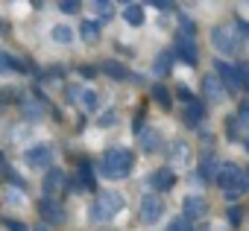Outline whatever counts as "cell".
I'll return each instance as SVG.
<instances>
[{
	"mask_svg": "<svg viewBox=\"0 0 249 231\" xmlns=\"http://www.w3.org/2000/svg\"><path fill=\"white\" fill-rule=\"evenodd\" d=\"M6 228H9V231H27L21 219H9V222H6Z\"/></svg>",
	"mask_w": 249,
	"mask_h": 231,
	"instance_id": "37",
	"label": "cell"
},
{
	"mask_svg": "<svg viewBox=\"0 0 249 231\" xmlns=\"http://www.w3.org/2000/svg\"><path fill=\"white\" fill-rule=\"evenodd\" d=\"M76 99L82 102V108H85V111H97V102H100V99H97V94H94L91 88H82V91L76 94Z\"/></svg>",
	"mask_w": 249,
	"mask_h": 231,
	"instance_id": "22",
	"label": "cell"
},
{
	"mask_svg": "<svg viewBox=\"0 0 249 231\" xmlns=\"http://www.w3.org/2000/svg\"><path fill=\"white\" fill-rule=\"evenodd\" d=\"M123 21H126L129 27H141V24L147 21V15H144V6H141V3H129L126 9H123Z\"/></svg>",
	"mask_w": 249,
	"mask_h": 231,
	"instance_id": "18",
	"label": "cell"
},
{
	"mask_svg": "<svg viewBox=\"0 0 249 231\" xmlns=\"http://www.w3.org/2000/svg\"><path fill=\"white\" fill-rule=\"evenodd\" d=\"M205 211H208V205H205V199H202V196H185V205H182V216H185L188 222H194V219L205 216Z\"/></svg>",
	"mask_w": 249,
	"mask_h": 231,
	"instance_id": "11",
	"label": "cell"
},
{
	"mask_svg": "<svg viewBox=\"0 0 249 231\" xmlns=\"http://www.w3.org/2000/svg\"><path fill=\"white\" fill-rule=\"evenodd\" d=\"M38 211H41V216H44L50 225H62V222H65V211H62V205L53 202V199H41V202H38Z\"/></svg>",
	"mask_w": 249,
	"mask_h": 231,
	"instance_id": "13",
	"label": "cell"
},
{
	"mask_svg": "<svg viewBox=\"0 0 249 231\" xmlns=\"http://www.w3.org/2000/svg\"><path fill=\"white\" fill-rule=\"evenodd\" d=\"M62 187H65V173H62V170H50V173L44 176V193L53 196V193H59Z\"/></svg>",
	"mask_w": 249,
	"mask_h": 231,
	"instance_id": "17",
	"label": "cell"
},
{
	"mask_svg": "<svg viewBox=\"0 0 249 231\" xmlns=\"http://www.w3.org/2000/svg\"><path fill=\"white\" fill-rule=\"evenodd\" d=\"M9 70H24V65H21V59H18V56L0 50V73H9Z\"/></svg>",
	"mask_w": 249,
	"mask_h": 231,
	"instance_id": "21",
	"label": "cell"
},
{
	"mask_svg": "<svg viewBox=\"0 0 249 231\" xmlns=\"http://www.w3.org/2000/svg\"><path fill=\"white\" fill-rule=\"evenodd\" d=\"M211 44H214L220 53H226V56H234V53H240V50L246 47V41L240 38V33H237L234 24H220V27H214V30H211Z\"/></svg>",
	"mask_w": 249,
	"mask_h": 231,
	"instance_id": "3",
	"label": "cell"
},
{
	"mask_svg": "<svg viewBox=\"0 0 249 231\" xmlns=\"http://www.w3.org/2000/svg\"><path fill=\"white\" fill-rule=\"evenodd\" d=\"M117 120V114H106V117H100V126H111Z\"/></svg>",
	"mask_w": 249,
	"mask_h": 231,
	"instance_id": "40",
	"label": "cell"
},
{
	"mask_svg": "<svg viewBox=\"0 0 249 231\" xmlns=\"http://www.w3.org/2000/svg\"><path fill=\"white\" fill-rule=\"evenodd\" d=\"M27 117H41V105H27Z\"/></svg>",
	"mask_w": 249,
	"mask_h": 231,
	"instance_id": "38",
	"label": "cell"
},
{
	"mask_svg": "<svg viewBox=\"0 0 249 231\" xmlns=\"http://www.w3.org/2000/svg\"><path fill=\"white\" fill-rule=\"evenodd\" d=\"M226 129H229V141H237V138H240V135L234 132V129H237V120H234V117L226 120Z\"/></svg>",
	"mask_w": 249,
	"mask_h": 231,
	"instance_id": "34",
	"label": "cell"
},
{
	"mask_svg": "<svg viewBox=\"0 0 249 231\" xmlns=\"http://www.w3.org/2000/svg\"><path fill=\"white\" fill-rule=\"evenodd\" d=\"M120 211H123V196L117 190H100L97 202L91 205V219L94 222H108Z\"/></svg>",
	"mask_w": 249,
	"mask_h": 231,
	"instance_id": "4",
	"label": "cell"
},
{
	"mask_svg": "<svg viewBox=\"0 0 249 231\" xmlns=\"http://www.w3.org/2000/svg\"><path fill=\"white\" fill-rule=\"evenodd\" d=\"M79 184L82 187H88V190H94V173H91V164H79Z\"/></svg>",
	"mask_w": 249,
	"mask_h": 231,
	"instance_id": "27",
	"label": "cell"
},
{
	"mask_svg": "<svg viewBox=\"0 0 249 231\" xmlns=\"http://www.w3.org/2000/svg\"><path fill=\"white\" fill-rule=\"evenodd\" d=\"M217 187L229 196V199H237L243 190H246V176H243V167H237L234 161H226V164H220V170H217Z\"/></svg>",
	"mask_w": 249,
	"mask_h": 231,
	"instance_id": "2",
	"label": "cell"
},
{
	"mask_svg": "<svg viewBox=\"0 0 249 231\" xmlns=\"http://www.w3.org/2000/svg\"><path fill=\"white\" fill-rule=\"evenodd\" d=\"M150 187H153L156 193H167V190H173V187H176V173H173L170 167H159V170L150 176Z\"/></svg>",
	"mask_w": 249,
	"mask_h": 231,
	"instance_id": "9",
	"label": "cell"
},
{
	"mask_svg": "<svg viewBox=\"0 0 249 231\" xmlns=\"http://www.w3.org/2000/svg\"><path fill=\"white\" fill-rule=\"evenodd\" d=\"M156 9H161V12H173L176 6H173V3H164V0H156Z\"/></svg>",
	"mask_w": 249,
	"mask_h": 231,
	"instance_id": "39",
	"label": "cell"
},
{
	"mask_svg": "<svg viewBox=\"0 0 249 231\" xmlns=\"http://www.w3.org/2000/svg\"><path fill=\"white\" fill-rule=\"evenodd\" d=\"M138 216H141L144 225H156V222L164 216V202H161V196H156V193L144 196V199H141V208H138Z\"/></svg>",
	"mask_w": 249,
	"mask_h": 231,
	"instance_id": "5",
	"label": "cell"
},
{
	"mask_svg": "<svg viewBox=\"0 0 249 231\" xmlns=\"http://www.w3.org/2000/svg\"><path fill=\"white\" fill-rule=\"evenodd\" d=\"M202 120H205V105L194 97L191 102H185V123L196 126V123H202Z\"/></svg>",
	"mask_w": 249,
	"mask_h": 231,
	"instance_id": "15",
	"label": "cell"
},
{
	"mask_svg": "<svg viewBox=\"0 0 249 231\" xmlns=\"http://www.w3.org/2000/svg\"><path fill=\"white\" fill-rule=\"evenodd\" d=\"M237 123L249 126V99H243V102H240V108H237Z\"/></svg>",
	"mask_w": 249,
	"mask_h": 231,
	"instance_id": "32",
	"label": "cell"
},
{
	"mask_svg": "<svg viewBox=\"0 0 249 231\" xmlns=\"http://www.w3.org/2000/svg\"><path fill=\"white\" fill-rule=\"evenodd\" d=\"M173 59H182L188 67H196V65H199V50H196V41H194V38H188V35H179V38H176Z\"/></svg>",
	"mask_w": 249,
	"mask_h": 231,
	"instance_id": "6",
	"label": "cell"
},
{
	"mask_svg": "<svg viewBox=\"0 0 249 231\" xmlns=\"http://www.w3.org/2000/svg\"><path fill=\"white\" fill-rule=\"evenodd\" d=\"M226 216H229V222H231V228H237V225L243 222V211H240L237 205H231V208L226 211Z\"/></svg>",
	"mask_w": 249,
	"mask_h": 231,
	"instance_id": "30",
	"label": "cell"
},
{
	"mask_svg": "<svg viewBox=\"0 0 249 231\" xmlns=\"http://www.w3.org/2000/svg\"><path fill=\"white\" fill-rule=\"evenodd\" d=\"M3 199H6V205H12V208H24V205H27V199H24V193H21L18 187H15V190H12V187H6Z\"/></svg>",
	"mask_w": 249,
	"mask_h": 231,
	"instance_id": "26",
	"label": "cell"
},
{
	"mask_svg": "<svg viewBox=\"0 0 249 231\" xmlns=\"http://www.w3.org/2000/svg\"><path fill=\"white\" fill-rule=\"evenodd\" d=\"M59 12L73 15V12H79V3H73V0H65V3H59Z\"/></svg>",
	"mask_w": 249,
	"mask_h": 231,
	"instance_id": "33",
	"label": "cell"
},
{
	"mask_svg": "<svg viewBox=\"0 0 249 231\" xmlns=\"http://www.w3.org/2000/svg\"><path fill=\"white\" fill-rule=\"evenodd\" d=\"M167 231H194V225H191L185 216H176V219L167 225Z\"/></svg>",
	"mask_w": 249,
	"mask_h": 231,
	"instance_id": "31",
	"label": "cell"
},
{
	"mask_svg": "<svg viewBox=\"0 0 249 231\" xmlns=\"http://www.w3.org/2000/svg\"><path fill=\"white\" fill-rule=\"evenodd\" d=\"M202 94H205V99H211V102H223V99H226V88L220 85V79H217L214 73H205V76H202Z\"/></svg>",
	"mask_w": 249,
	"mask_h": 231,
	"instance_id": "10",
	"label": "cell"
},
{
	"mask_svg": "<svg viewBox=\"0 0 249 231\" xmlns=\"http://www.w3.org/2000/svg\"><path fill=\"white\" fill-rule=\"evenodd\" d=\"M153 99H156L161 108H170V105H173V97H170V91H167L164 85H153Z\"/></svg>",
	"mask_w": 249,
	"mask_h": 231,
	"instance_id": "23",
	"label": "cell"
},
{
	"mask_svg": "<svg viewBox=\"0 0 249 231\" xmlns=\"http://www.w3.org/2000/svg\"><path fill=\"white\" fill-rule=\"evenodd\" d=\"M176 97H179L182 102H191V99H194V94H191V91H188L185 85H179V88H176Z\"/></svg>",
	"mask_w": 249,
	"mask_h": 231,
	"instance_id": "36",
	"label": "cell"
},
{
	"mask_svg": "<svg viewBox=\"0 0 249 231\" xmlns=\"http://www.w3.org/2000/svg\"><path fill=\"white\" fill-rule=\"evenodd\" d=\"M135 135H138V144H141L144 152H156V149L161 147V135H159V129H153V126H141Z\"/></svg>",
	"mask_w": 249,
	"mask_h": 231,
	"instance_id": "12",
	"label": "cell"
},
{
	"mask_svg": "<svg viewBox=\"0 0 249 231\" xmlns=\"http://www.w3.org/2000/svg\"><path fill=\"white\" fill-rule=\"evenodd\" d=\"M234 67H237V82H240V88H243V91H249V59L237 62Z\"/></svg>",
	"mask_w": 249,
	"mask_h": 231,
	"instance_id": "28",
	"label": "cell"
},
{
	"mask_svg": "<svg viewBox=\"0 0 249 231\" xmlns=\"http://www.w3.org/2000/svg\"><path fill=\"white\" fill-rule=\"evenodd\" d=\"M214 76L220 79V85L226 88V94H234V91L240 88V82H237V67H234L231 62H217Z\"/></svg>",
	"mask_w": 249,
	"mask_h": 231,
	"instance_id": "7",
	"label": "cell"
},
{
	"mask_svg": "<svg viewBox=\"0 0 249 231\" xmlns=\"http://www.w3.org/2000/svg\"><path fill=\"white\" fill-rule=\"evenodd\" d=\"M246 149H249V135H246Z\"/></svg>",
	"mask_w": 249,
	"mask_h": 231,
	"instance_id": "42",
	"label": "cell"
},
{
	"mask_svg": "<svg viewBox=\"0 0 249 231\" xmlns=\"http://www.w3.org/2000/svg\"><path fill=\"white\" fill-rule=\"evenodd\" d=\"M103 70H106V76H111V79H126V76H129V70L123 67L120 62H106Z\"/></svg>",
	"mask_w": 249,
	"mask_h": 231,
	"instance_id": "24",
	"label": "cell"
},
{
	"mask_svg": "<svg viewBox=\"0 0 249 231\" xmlns=\"http://www.w3.org/2000/svg\"><path fill=\"white\" fill-rule=\"evenodd\" d=\"M170 158H176V161H188V144L185 141H173V147H170Z\"/></svg>",
	"mask_w": 249,
	"mask_h": 231,
	"instance_id": "29",
	"label": "cell"
},
{
	"mask_svg": "<svg viewBox=\"0 0 249 231\" xmlns=\"http://www.w3.org/2000/svg\"><path fill=\"white\" fill-rule=\"evenodd\" d=\"M132 167H135V155L129 149H106L103 152V161H100L103 176L106 179H114V182L126 179L132 173Z\"/></svg>",
	"mask_w": 249,
	"mask_h": 231,
	"instance_id": "1",
	"label": "cell"
},
{
	"mask_svg": "<svg viewBox=\"0 0 249 231\" xmlns=\"http://www.w3.org/2000/svg\"><path fill=\"white\" fill-rule=\"evenodd\" d=\"M36 231H47V228H41V225H38V228H36Z\"/></svg>",
	"mask_w": 249,
	"mask_h": 231,
	"instance_id": "41",
	"label": "cell"
},
{
	"mask_svg": "<svg viewBox=\"0 0 249 231\" xmlns=\"http://www.w3.org/2000/svg\"><path fill=\"white\" fill-rule=\"evenodd\" d=\"M50 161H53V147L50 144H36V147L27 149V164L33 170H44V167H50Z\"/></svg>",
	"mask_w": 249,
	"mask_h": 231,
	"instance_id": "8",
	"label": "cell"
},
{
	"mask_svg": "<svg viewBox=\"0 0 249 231\" xmlns=\"http://www.w3.org/2000/svg\"><path fill=\"white\" fill-rule=\"evenodd\" d=\"M153 70H156V76H167V73L173 70V53H170V50H164V53H159V59H156V65H153Z\"/></svg>",
	"mask_w": 249,
	"mask_h": 231,
	"instance_id": "20",
	"label": "cell"
},
{
	"mask_svg": "<svg viewBox=\"0 0 249 231\" xmlns=\"http://www.w3.org/2000/svg\"><path fill=\"white\" fill-rule=\"evenodd\" d=\"M0 164H3V155H0Z\"/></svg>",
	"mask_w": 249,
	"mask_h": 231,
	"instance_id": "43",
	"label": "cell"
},
{
	"mask_svg": "<svg viewBox=\"0 0 249 231\" xmlns=\"http://www.w3.org/2000/svg\"><path fill=\"white\" fill-rule=\"evenodd\" d=\"M79 35H82V41H88V44H97V41H100V24H97V21H82V27H79Z\"/></svg>",
	"mask_w": 249,
	"mask_h": 231,
	"instance_id": "19",
	"label": "cell"
},
{
	"mask_svg": "<svg viewBox=\"0 0 249 231\" xmlns=\"http://www.w3.org/2000/svg\"><path fill=\"white\" fill-rule=\"evenodd\" d=\"M94 12H97L100 21H111V18H114V6L108 3V0H97V3H94Z\"/></svg>",
	"mask_w": 249,
	"mask_h": 231,
	"instance_id": "25",
	"label": "cell"
},
{
	"mask_svg": "<svg viewBox=\"0 0 249 231\" xmlns=\"http://www.w3.org/2000/svg\"><path fill=\"white\" fill-rule=\"evenodd\" d=\"M217 170H220L217 158H214L211 152H205V155H202V161H199V173H196V182H211V179H217Z\"/></svg>",
	"mask_w": 249,
	"mask_h": 231,
	"instance_id": "14",
	"label": "cell"
},
{
	"mask_svg": "<svg viewBox=\"0 0 249 231\" xmlns=\"http://www.w3.org/2000/svg\"><path fill=\"white\" fill-rule=\"evenodd\" d=\"M73 35H76V33H73L68 24H53V27H50V38H53V44H62V47H65V44L73 41Z\"/></svg>",
	"mask_w": 249,
	"mask_h": 231,
	"instance_id": "16",
	"label": "cell"
},
{
	"mask_svg": "<svg viewBox=\"0 0 249 231\" xmlns=\"http://www.w3.org/2000/svg\"><path fill=\"white\" fill-rule=\"evenodd\" d=\"M234 27H237V33H240V38H243V41H249V24L237 18V21H234Z\"/></svg>",
	"mask_w": 249,
	"mask_h": 231,
	"instance_id": "35",
	"label": "cell"
}]
</instances>
